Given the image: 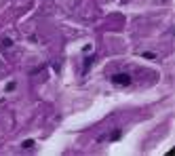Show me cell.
Returning a JSON list of instances; mask_svg holds the SVG:
<instances>
[{"mask_svg":"<svg viewBox=\"0 0 175 156\" xmlns=\"http://www.w3.org/2000/svg\"><path fill=\"white\" fill-rule=\"evenodd\" d=\"M110 80H112V84H116V86H129V84H131V76H129V74H114Z\"/></svg>","mask_w":175,"mask_h":156,"instance_id":"1","label":"cell"},{"mask_svg":"<svg viewBox=\"0 0 175 156\" xmlns=\"http://www.w3.org/2000/svg\"><path fill=\"white\" fill-rule=\"evenodd\" d=\"M93 61H95V57H93V55L85 59V63H82V72H85V74H87V72H89V68L93 66Z\"/></svg>","mask_w":175,"mask_h":156,"instance_id":"2","label":"cell"},{"mask_svg":"<svg viewBox=\"0 0 175 156\" xmlns=\"http://www.w3.org/2000/svg\"><path fill=\"white\" fill-rule=\"evenodd\" d=\"M21 148H25V150H30V148H34V139H25V141L21 144Z\"/></svg>","mask_w":175,"mask_h":156,"instance_id":"3","label":"cell"},{"mask_svg":"<svg viewBox=\"0 0 175 156\" xmlns=\"http://www.w3.org/2000/svg\"><path fill=\"white\" fill-rule=\"evenodd\" d=\"M2 46H4V49L13 46V40H11V38H2Z\"/></svg>","mask_w":175,"mask_h":156,"instance_id":"4","label":"cell"},{"mask_svg":"<svg viewBox=\"0 0 175 156\" xmlns=\"http://www.w3.org/2000/svg\"><path fill=\"white\" fill-rule=\"evenodd\" d=\"M120 135H123V131H120V129H116V131L112 133V139L116 141V139H120Z\"/></svg>","mask_w":175,"mask_h":156,"instance_id":"5","label":"cell"},{"mask_svg":"<svg viewBox=\"0 0 175 156\" xmlns=\"http://www.w3.org/2000/svg\"><path fill=\"white\" fill-rule=\"evenodd\" d=\"M141 57H146V59H156L154 53H141Z\"/></svg>","mask_w":175,"mask_h":156,"instance_id":"6","label":"cell"},{"mask_svg":"<svg viewBox=\"0 0 175 156\" xmlns=\"http://www.w3.org/2000/svg\"><path fill=\"white\" fill-rule=\"evenodd\" d=\"M4 91H8V93H11V91H15V82H8V84H6V89H4Z\"/></svg>","mask_w":175,"mask_h":156,"instance_id":"7","label":"cell"}]
</instances>
